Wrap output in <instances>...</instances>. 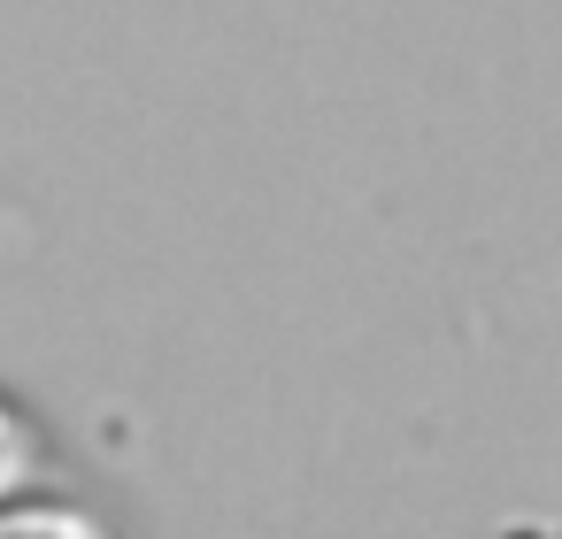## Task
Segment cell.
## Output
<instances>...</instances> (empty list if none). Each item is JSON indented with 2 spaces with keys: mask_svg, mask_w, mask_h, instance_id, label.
<instances>
[{
  "mask_svg": "<svg viewBox=\"0 0 562 539\" xmlns=\"http://www.w3.org/2000/svg\"><path fill=\"white\" fill-rule=\"evenodd\" d=\"M32 470V447H24V431H16V416L0 408V493H9L16 478Z\"/></svg>",
  "mask_w": 562,
  "mask_h": 539,
  "instance_id": "obj_1",
  "label": "cell"
}]
</instances>
